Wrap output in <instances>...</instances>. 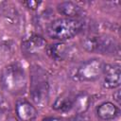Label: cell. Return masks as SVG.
<instances>
[{
  "label": "cell",
  "instance_id": "1",
  "mask_svg": "<svg viewBox=\"0 0 121 121\" xmlns=\"http://www.w3.org/2000/svg\"><path fill=\"white\" fill-rule=\"evenodd\" d=\"M1 86L12 95H21L26 89V77L24 68L19 63L7 65L0 77Z\"/></svg>",
  "mask_w": 121,
  "mask_h": 121
},
{
  "label": "cell",
  "instance_id": "2",
  "mask_svg": "<svg viewBox=\"0 0 121 121\" xmlns=\"http://www.w3.org/2000/svg\"><path fill=\"white\" fill-rule=\"evenodd\" d=\"M30 96L35 105L44 107L49 99V84L46 72L34 65L30 71Z\"/></svg>",
  "mask_w": 121,
  "mask_h": 121
},
{
  "label": "cell",
  "instance_id": "3",
  "mask_svg": "<svg viewBox=\"0 0 121 121\" xmlns=\"http://www.w3.org/2000/svg\"><path fill=\"white\" fill-rule=\"evenodd\" d=\"M83 28V23L75 18H60L53 21L46 28V33L53 40L65 41L78 35Z\"/></svg>",
  "mask_w": 121,
  "mask_h": 121
},
{
  "label": "cell",
  "instance_id": "4",
  "mask_svg": "<svg viewBox=\"0 0 121 121\" xmlns=\"http://www.w3.org/2000/svg\"><path fill=\"white\" fill-rule=\"evenodd\" d=\"M104 65L105 63L101 60L91 59L73 67L69 72V77L75 81H95L102 76Z\"/></svg>",
  "mask_w": 121,
  "mask_h": 121
},
{
  "label": "cell",
  "instance_id": "5",
  "mask_svg": "<svg viewBox=\"0 0 121 121\" xmlns=\"http://www.w3.org/2000/svg\"><path fill=\"white\" fill-rule=\"evenodd\" d=\"M82 47L88 52H97L107 55H119L118 43L108 36L91 35L85 37L81 41Z\"/></svg>",
  "mask_w": 121,
  "mask_h": 121
},
{
  "label": "cell",
  "instance_id": "6",
  "mask_svg": "<svg viewBox=\"0 0 121 121\" xmlns=\"http://www.w3.org/2000/svg\"><path fill=\"white\" fill-rule=\"evenodd\" d=\"M103 87L107 89H115L120 86L121 83V71L120 65L113 64H105L103 69Z\"/></svg>",
  "mask_w": 121,
  "mask_h": 121
},
{
  "label": "cell",
  "instance_id": "7",
  "mask_svg": "<svg viewBox=\"0 0 121 121\" xmlns=\"http://www.w3.org/2000/svg\"><path fill=\"white\" fill-rule=\"evenodd\" d=\"M45 45H46L45 40L40 35H36V34H32L26 37L22 42V49L26 53L30 55H35L40 53L45 48Z\"/></svg>",
  "mask_w": 121,
  "mask_h": 121
},
{
  "label": "cell",
  "instance_id": "8",
  "mask_svg": "<svg viewBox=\"0 0 121 121\" xmlns=\"http://www.w3.org/2000/svg\"><path fill=\"white\" fill-rule=\"evenodd\" d=\"M15 113L21 121H33L38 115L36 108L25 99H20L16 102Z\"/></svg>",
  "mask_w": 121,
  "mask_h": 121
},
{
  "label": "cell",
  "instance_id": "9",
  "mask_svg": "<svg viewBox=\"0 0 121 121\" xmlns=\"http://www.w3.org/2000/svg\"><path fill=\"white\" fill-rule=\"evenodd\" d=\"M46 53L51 59L60 61V60H64L69 57L70 47L66 43H54L46 47Z\"/></svg>",
  "mask_w": 121,
  "mask_h": 121
},
{
  "label": "cell",
  "instance_id": "10",
  "mask_svg": "<svg viewBox=\"0 0 121 121\" xmlns=\"http://www.w3.org/2000/svg\"><path fill=\"white\" fill-rule=\"evenodd\" d=\"M119 108L112 102H104L100 104L96 109V114L102 120L115 119L119 115Z\"/></svg>",
  "mask_w": 121,
  "mask_h": 121
},
{
  "label": "cell",
  "instance_id": "11",
  "mask_svg": "<svg viewBox=\"0 0 121 121\" xmlns=\"http://www.w3.org/2000/svg\"><path fill=\"white\" fill-rule=\"evenodd\" d=\"M57 9H58L59 13L66 16L67 18L78 17L82 13V9L76 3L70 2V1L61 2V3L58 4Z\"/></svg>",
  "mask_w": 121,
  "mask_h": 121
},
{
  "label": "cell",
  "instance_id": "12",
  "mask_svg": "<svg viewBox=\"0 0 121 121\" xmlns=\"http://www.w3.org/2000/svg\"><path fill=\"white\" fill-rule=\"evenodd\" d=\"M75 103L76 96H73L71 95H62L56 99V101L53 104V109L63 112H67L75 109Z\"/></svg>",
  "mask_w": 121,
  "mask_h": 121
},
{
  "label": "cell",
  "instance_id": "13",
  "mask_svg": "<svg viewBox=\"0 0 121 121\" xmlns=\"http://www.w3.org/2000/svg\"><path fill=\"white\" fill-rule=\"evenodd\" d=\"M23 5H25L26 8H28L30 9H37L39 8V6L41 5V2H37V1H25V2H23Z\"/></svg>",
  "mask_w": 121,
  "mask_h": 121
},
{
  "label": "cell",
  "instance_id": "14",
  "mask_svg": "<svg viewBox=\"0 0 121 121\" xmlns=\"http://www.w3.org/2000/svg\"><path fill=\"white\" fill-rule=\"evenodd\" d=\"M120 98H121V96H120V90H117V91H115V93L113 94V99L117 102V104H120V102H121Z\"/></svg>",
  "mask_w": 121,
  "mask_h": 121
},
{
  "label": "cell",
  "instance_id": "15",
  "mask_svg": "<svg viewBox=\"0 0 121 121\" xmlns=\"http://www.w3.org/2000/svg\"><path fill=\"white\" fill-rule=\"evenodd\" d=\"M45 121H60L59 119H48V120H45Z\"/></svg>",
  "mask_w": 121,
  "mask_h": 121
}]
</instances>
